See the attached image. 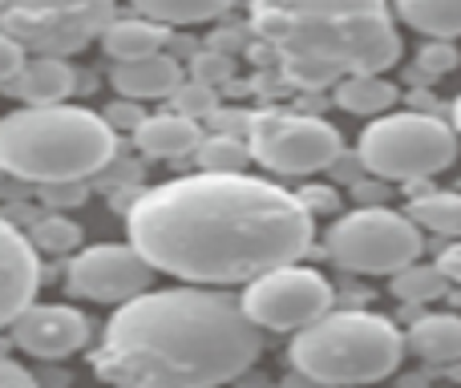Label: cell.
Segmentation results:
<instances>
[{
  "instance_id": "1",
  "label": "cell",
  "mask_w": 461,
  "mask_h": 388,
  "mask_svg": "<svg viewBox=\"0 0 461 388\" xmlns=\"http://www.w3.org/2000/svg\"><path fill=\"white\" fill-rule=\"evenodd\" d=\"M130 243L154 271L186 284H251L303 259L316 214L300 194L251 175H215L138 191L126 211Z\"/></svg>"
},
{
  "instance_id": "2",
  "label": "cell",
  "mask_w": 461,
  "mask_h": 388,
  "mask_svg": "<svg viewBox=\"0 0 461 388\" xmlns=\"http://www.w3.org/2000/svg\"><path fill=\"white\" fill-rule=\"evenodd\" d=\"M259 348L263 336L239 300L170 287L118 303L89 360L118 388H219L243 376Z\"/></svg>"
},
{
  "instance_id": "3",
  "label": "cell",
  "mask_w": 461,
  "mask_h": 388,
  "mask_svg": "<svg viewBox=\"0 0 461 388\" xmlns=\"http://www.w3.org/2000/svg\"><path fill=\"white\" fill-rule=\"evenodd\" d=\"M255 49L295 89H328L401 61L384 0H251Z\"/></svg>"
},
{
  "instance_id": "4",
  "label": "cell",
  "mask_w": 461,
  "mask_h": 388,
  "mask_svg": "<svg viewBox=\"0 0 461 388\" xmlns=\"http://www.w3.org/2000/svg\"><path fill=\"white\" fill-rule=\"evenodd\" d=\"M113 154L118 130L81 105H24L0 118V170L24 183H86Z\"/></svg>"
},
{
  "instance_id": "5",
  "label": "cell",
  "mask_w": 461,
  "mask_h": 388,
  "mask_svg": "<svg viewBox=\"0 0 461 388\" xmlns=\"http://www.w3.org/2000/svg\"><path fill=\"white\" fill-rule=\"evenodd\" d=\"M405 340L389 316L376 311H328L300 328L292 365L316 384H373L401 368Z\"/></svg>"
},
{
  "instance_id": "6",
  "label": "cell",
  "mask_w": 461,
  "mask_h": 388,
  "mask_svg": "<svg viewBox=\"0 0 461 388\" xmlns=\"http://www.w3.org/2000/svg\"><path fill=\"white\" fill-rule=\"evenodd\" d=\"M360 162L381 183H425L454 167L457 134L433 113H381L360 134Z\"/></svg>"
},
{
  "instance_id": "7",
  "label": "cell",
  "mask_w": 461,
  "mask_h": 388,
  "mask_svg": "<svg viewBox=\"0 0 461 388\" xmlns=\"http://www.w3.org/2000/svg\"><path fill=\"white\" fill-rule=\"evenodd\" d=\"M328 255L357 275H397L421 259L425 239L409 214L389 206H360L328 227Z\"/></svg>"
},
{
  "instance_id": "8",
  "label": "cell",
  "mask_w": 461,
  "mask_h": 388,
  "mask_svg": "<svg viewBox=\"0 0 461 388\" xmlns=\"http://www.w3.org/2000/svg\"><path fill=\"white\" fill-rule=\"evenodd\" d=\"M118 0H5L0 32L16 37L29 57H73L102 41Z\"/></svg>"
},
{
  "instance_id": "9",
  "label": "cell",
  "mask_w": 461,
  "mask_h": 388,
  "mask_svg": "<svg viewBox=\"0 0 461 388\" xmlns=\"http://www.w3.org/2000/svg\"><path fill=\"white\" fill-rule=\"evenodd\" d=\"M251 158L263 162L267 170L287 178L320 175V170L336 167V158L344 154L340 130L324 118L312 113H287V110H263L251 113Z\"/></svg>"
},
{
  "instance_id": "10",
  "label": "cell",
  "mask_w": 461,
  "mask_h": 388,
  "mask_svg": "<svg viewBox=\"0 0 461 388\" xmlns=\"http://www.w3.org/2000/svg\"><path fill=\"white\" fill-rule=\"evenodd\" d=\"M243 311L255 328L267 332H300L332 311V284L312 267H276L267 275L251 279L243 292Z\"/></svg>"
},
{
  "instance_id": "11",
  "label": "cell",
  "mask_w": 461,
  "mask_h": 388,
  "mask_svg": "<svg viewBox=\"0 0 461 388\" xmlns=\"http://www.w3.org/2000/svg\"><path fill=\"white\" fill-rule=\"evenodd\" d=\"M154 267L142 259L134 243H97L86 247L69 259V271H65V284H69L73 295L94 303H126L134 295L150 292Z\"/></svg>"
},
{
  "instance_id": "12",
  "label": "cell",
  "mask_w": 461,
  "mask_h": 388,
  "mask_svg": "<svg viewBox=\"0 0 461 388\" xmlns=\"http://www.w3.org/2000/svg\"><path fill=\"white\" fill-rule=\"evenodd\" d=\"M13 344L37 360L73 356L89 344V320L65 303H29L13 320Z\"/></svg>"
},
{
  "instance_id": "13",
  "label": "cell",
  "mask_w": 461,
  "mask_h": 388,
  "mask_svg": "<svg viewBox=\"0 0 461 388\" xmlns=\"http://www.w3.org/2000/svg\"><path fill=\"white\" fill-rule=\"evenodd\" d=\"M37 287H41L37 247L0 214V328H13V320L32 303Z\"/></svg>"
},
{
  "instance_id": "14",
  "label": "cell",
  "mask_w": 461,
  "mask_h": 388,
  "mask_svg": "<svg viewBox=\"0 0 461 388\" xmlns=\"http://www.w3.org/2000/svg\"><path fill=\"white\" fill-rule=\"evenodd\" d=\"M110 81L126 102H162V97L178 94L183 65L170 53H154V57H142V61H118Z\"/></svg>"
},
{
  "instance_id": "15",
  "label": "cell",
  "mask_w": 461,
  "mask_h": 388,
  "mask_svg": "<svg viewBox=\"0 0 461 388\" xmlns=\"http://www.w3.org/2000/svg\"><path fill=\"white\" fill-rule=\"evenodd\" d=\"M5 89L24 105H65V97L77 89V73L65 57H29Z\"/></svg>"
},
{
  "instance_id": "16",
  "label": "cell",
  "mask_w": 461,
  "mask_h": 388,
  "mask_svg": "<svg viewBox=\"0 0 461 388\" xmlns=\"http://www.w3.org/2000/svg\"><path fill=\"white\" fill-rule=\"evenodd\" d=\"M134 142L138 150L146 154V158H191L194 150H199L203 142V130L194 118H186V113H146V122L134 130Z\"/></svg>"
},
{
  "instance_id": "17",
  "label": "cell",
  "mask_w": 461,
  "mask_h": 388,
  "mask_svg": "<svg viewBox=\"0 0 461 388\" xmlns=\"http://www.w3.org/2000/svg\"><path fill=\"white\" fill-rule=\"evenodd\" d=\"M167 41H170V29L150 21V16H126V21L113 16L102 32V49L113 61H142V57L167 53Z\"/></svg>"
},
{
  "instance_id": "18",
  "label": "cell",
  "mask_w": 461,
  "mask_h": 388,
  "mask_svg": "<svg viewBox=\"0 0 461 388\" xmlns=\"http://www.w3.org/2000/svg\"><path fill=\"white\" fill-rule=\"evenodd\" d=\"M336 97L344 113H357V118H381L393 102H397V86H393L384 73H352V77L336 81Z\"/></svg>"
},
{
  "instance_id": "19",
  "label": "cell",
  "mask_w": 461,
  "mask_h": 388,
  "mask_svg": "<svg viewBox=\"0 0 461 388\" xmlns=\"http://www.w3.org/2000/svg\"><path fill=\"white\" fill-rule=\"evenodd\" d=\"M409 344L429 365H454V360H461V316H449V311L421 316L409 332Z\"/></svg>"
},
{
  "instance_id": "20",
  "label": "cell",
  "mask_w": 461,
  "mask_h": 388,
  "mask_svg": "<svg viewBox=\"0 0 461 388\" xmlns=\"http://www.w3.org/2000/svg\"><path fill=\"white\" fill-rule=\"evenodd\" d=\"M397 16L429 41L461 37V0H393Z\"/></svg>"
},
{
  "instance_id": "21",
  "label": "cell",
  "mask_w": 461,
  "mask_h": 388,
  "mask_svg": "<svg viewBox=\"0 0 461 388\" xmlns=\"http://www.w3.org/2000/svg\"><path fill=\"white\" fill-rule=\"evenodd\" d=\"M138 8V16H150L158 24H203L223 16L235 0H130Z\"/></svg>"
},
{
  "instance_id": "22",
  "label": "cell",
  "mask_w": 461,
  "mask_h": 388,
  "mask_svg": "<svg viewBox=\"0 0 461 388\" xmlns=\"http://www.w3.org/2000/svg\"><path fill=\"white\" fill-rule=\"evenodd\" d=\"M409 219H413L417 227L438 230V235L461 239V194H454V191L417 194L413 206H409Z\"/></svg>"
},
{
  "instance_id": "23",
  "label": "cell",
  "mask_w": 461,
  "mask_h": 388,
  "mask_svg": "<svg viewBox=\"0 0 461 388\" xmlns=\"http://www.w3.org/2000/svg\"><path fill=\"white\" fill-rule=\"evenodd\" d=\"M194 158H199L203 170H215V175H243V167L251 162V146H247V138L211 134L199 142Z\"/></svg>"
},
{
  "instance_id": "24",
  "label": "cell",
  "mask_w": 461,
  "mask_h": 388,
  "mask_svg": "<svg viewBox=\"0 0 461 388\" xmlns=\"http://www.w3.org/2000/svg\"><path fill=\"white\" fill-rule=\"evenodd\" d=\"M446 284H449V279L441 275V267H421V263H409L405 271H397V275H393V295H397V300H409V303H425V300L446 295Z\"/></svg>"
},
{
  "instance_id": "25",
  "label": "cell",
  "mask_w": 461,
  "mask_h": 388,
  "mask_svg": "<svg viewBox=\"0 0 461 388\" xmlns=\"http://www.w3.org/2000/svg\"><path fill=\"white\" fill-rule=\"evenodd\" d=\"M32 247L45 255H69L81 247V227L69 214H45V219L32 227Z\"/></svg>"
},
{
  "instance_id": "26",
  "label": "cell",
  "mask_w": 461,
  "mask_h": 388,
  "mask_svg": "<svg viewBox=\"0 0 461 388\" xmlns=\"http://www.w3.org/2000/svg\"><path fill=\"white\" fill-rule=\"evenodd\" d=\"M170 102H175V110L178 113H186V118H211V113L219 110V102H215V89L211 86H203V81H191V86H178V94L170 97Z\"/></svg>"
},
{
  "instance_id": "27",
  "label": "cell",
  "mask_w": 461,
  "mask_h": 388,
  "mask_svg": "<svg viewBox=\"0 0 461 388\" xmlns=\"http://www.w3.org/2000/svg\"><path fill=\"white\" fill-rule=\"evenodd\" d=\"M417 69L425 77H446V73L457 69V49L454 41H429V45L417 53Z\"/></svg>"
},
{
  "instance_id": "28",
  "label": "cell",
  "mask_w": 461,
  "mask_h": 388,
  "mask_svg": "<svg viewBox=\"0 0 461 388\" xmlns=\"http://www.w3.org/2000/svg\"><path fill=\"white\" fill-rule=\"evenodd\" d=\"M24 61H29V49H24L16 37L0 32V86H8V81L24 69Z\"/></svg>"
},
{
  "instance_id": "29",
  "label": "cell",
  "mask_w": 461,
  "mask_h": 388,
  "mask_svg": "<svg viewBox=\"0 0 461 388\" xmlns=\"http://www.w3.org/2000/svg\"><path fill=\"white\" fill-rule=\"evenodd\" d=\"M102 118L110 122L113 130H130V134H134V130L146 122V113L138 110V102H126V97H122V102H118V105H110V110H105Z\"/></svg>"
},
{
  "instance_id": "30",
  "label": "cell",
  "mask_w": 461,
  "mask_h": 388,
  "mask_svg": "<svg viewBox=\"0 0 461 388\" xmlns=\"http://www.w3.org/2000/svg\"><path fill=\"white\" fill-rule=\"evenodd\" d=\"M0 388H41V384H37V373H29L24 365L0 356Z\"/></svg>"
},
{
  "instance_id": "31",
  "label": "cell",
  "mask_w": 461,
  "mask_h": 388,
  "mask_svg": "<svg viewBox=\"0 0 461 388\" xmlns=\"http://www.w3.org/2000/svg\"><path fill=\"white\" fill-rule=\"evenodd\" d=\"M41 198L49 206H77L86 191H81V183H53V186H41Z\"/></svg>"
},
{
  "instance_id": "32",
  "label": "cell",
  "mask_w": 461,
  "mask_h": 388,
  "mask_svg": "<svg viewBox=\"0 0 461 388\" xmlns=\"http://www.w3.org/2000/svg\"><path fill=\"white\" fill-rule=\"evenodd\" d=\"M438 267H441V275H446L449 284H461V239H457V243H449L446 251H441Z\"/></svg>"
},
{
  "instance_id": "33",
  "label": "cell",
  "mask_w": 461,
  "mask_h": 388,
  "mask_svg": "<svg viewBox=\"0 0 461 388\" xmlns=\"http://www.w3.org/2000/svg\"><path fill=\"white\" fill-rule=\"evenodd\" d=\"M300 198H303V206H308L312 214L336 206V191H328V186H308V191H300Z\"/></svg>"
},
{
  "instance_id": "34",
  "label": "cell",
  "mask_w": 461,
  "mask_h": 388,
  "mask_svg": "<svg viewBox=\"0 0 461 388\" xmlns=\"http://www.w3.org/2000/svg\"><path fill=\"white\" fill-rule=\"evenodd\" d=\"M454 130L461 134V97H457V105H454Z\"/></svg>"
},
{
  "instance_id": "35",
  "label": "cell",
  "mask_w": 461,
  "mask_h": 388,
  "mask_svg": "<svg viewBox=\"0 0 461 388\" xmlns=\"http://www.w3.org/2000/svg\"><path fill=\"white\" fill-rule=\"evenodd\" d=\"M0 13H5V0H0Z\"/></svg>"
},
{
  "instance_id": "36",
  "label": "cell",
  "mask_w": 461,
  "mask_h": 388,
  "mask_svg": "<svg viewBox=\"0 0 461 388\" xmlns=\"http://www.w3.org/2000/svg\"><path fill=\"white\" fill-rule=\"evenodd\" d=\"M110 388H118V384H110Z\"/></svg>"
}]
</instances>
